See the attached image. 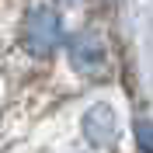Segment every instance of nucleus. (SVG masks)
<instances>
[{"label": "nucleus", "instance_id": "obj_1", "mask_svg": "<svg viewBox=\"0 0 153 153\" xmlns=\"http://www.w3.org/2000/svg\"><path fill=\"white\" fill-rule=\"evenodd\" d=\"M63 42V21L52 7H31L25 18V45L35 56H49L56 52V45Z\"/></svg>", "mask_w": 153, "mask_h": 153}, {"label": "nucleus", "instance_id": "obj_2", "mask_svg": "<svg viewBox=\"0 0 153 153\" xmlns=\"http://www.w3.org/2000/svg\"><path fill=\"white\" fill-rule=\"evenodd\" d=\"M70 59H73V70L84 76H101L108 70V52L105 42L94 35V31H80L70 42Z\"/></svg>", "mask_w": 153, "mask_h": 153}, {"label": "nucleus", "instance_id": "obj_3", "mask_svg": "<svg viewBox=\"0 0 153 153\" xmlns=\"http://www.w3.org/2000/svg\"><path fill=\"white\" fill-rule=\"evenodd\" d=\"M84 136L91 139V146L108 150V146L115 143V111L108 105L87 108V115H84Z\"/></svg>", "mask_w": 153, "mask_h": 153}, {"label": "nucleus", "instance_id": "obj_4", "mask_svg": "<svg viewBox=\"0 0 153 153\" xmlns=\"http://www.w3.org/2000/svg\"><path fill=\"white\" fill-rule=\"evenodd\" d=\"M132 129H136V146L143 153H153V122L150 118H136Z\"/></svg>", "mask_w": 153, "mask_h": 153}]
</instances>
